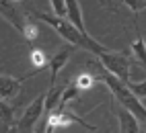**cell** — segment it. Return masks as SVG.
<instances>
[{
  "label": "cell",
  "mask_w": 146,
  "mask_h": 133,
  "mask_svg": "<svg viewBox=\"0 0 146 133\" xmlns=\"http://www.w3.org/2000/svg\"><path fill=\"white\" fill-rule=\"evenodd\" d=\"M15 2H23V0H15Z\"/></svg>",
  "instance_id": "20"
},
{
  "label": "cell",
  "mask_w": 146,
  "mask_h": 133,
  "mask_svg": "<svg viewBox=\"0 0 146 133\" xmlns=\"http://www.w3.org/2000/svg\"><path fill=\"white\" fill-rule=\"evenodd\" d=\"M130 49L136 55V60H138L142 66H146V41H144V37L140 33H138V37H136V41L130 45Z\"/></svg>",
  "instance_id": "11"
},
{
  "label": "cell",
  "mask_w": 146,
  "mask_h": 133,
  "mask_svg": "<svg viewBox=\"0 0 146 133\" xmlns=\"http://www.w3.org/2000/svg\"><path fill=\"white\" fill-rule=\"evenodd\" d=\"M0 133H21V131H19L17 123H15V125H8V127H0Z\"/></svg>",
  "instance_id": "17"
},
{
  "label": "cell",
  "mask_w": 146,
  "mask_h": 133,
  "mask_svg": "<svg viewBox=\"0 0 146 133\" xmlns=\"http://www.w3.org/2000/svg\"><path fill=\"white\" fill-rule=\"evenodd\" d=\"M47 55L41 51V49H33L31 51V64L35 66V70H39V72H43L45 68H47Z\"/></svg>",
  "instance_id": "12"
},
{
  "label": "cell",
  "mask_w": 146,
  "mask_h": 133,
  "mask_svg": "<svg viewBox=\"0 0 146 133\" xmlns=\"http://www.w3.org/2000/svg\"><path fill=\"white\" fill-rule=\"evenodd\" d=\"M76 47L66 43L64 47H60L54 55H50V60H47V70H50V88L56 86V80H58V74H60L64 70V66L68 64V60H70V55L74 53Z\"/></svg>",
  "instance_id": "7"
},
{
  "label": "cell",
  "mask_w": 146,
  "mask_h": 133,
  "mask_svg": "<svg viewBox=\"0 0 146 133\" xmlns=\"http://www.w3.org/2000/svg\"><path fill=\"white\" fill-rule=\"evenodd\" d=\"M0 16H2L8 25H13L27 41H35V39H37V29H35V25H33L31 21H27V18L19 12L15 0H0Z\"/></svg>",
  "instance_id": "3"
},
{
  "label": "cell",
  "mask_w": 146,
  "mask_h": 133,
  "mask_svg": "<svg viewBox=\"0 0 146 133\" xmlns=\"http://www.w3.org/2000/svg\"><path fill=\"white\" fill-rule=\"evenodd\" d=\"M99 78L105 82V86L111 90V94L115 96V100L119 102V107H123L125 111H130L132 115L142 123V125H146V107L142 104V100L136 96V94H134L128 86H125L121 80H117L113 74H109L107 70H103V66H101Z\"/></svg>",
  "instance_id": "2"
},
{
  "label": "cell",
  "mask_w": 146,
  "mask_h": 133,
  "mask_svg": "<svg viewBox=\"0 0 146 133\" xmlns=\"http://www.w3.org/2000/svg\"><path fill=\"white\" fill-rule=\"evenodd\" d=\"M103 2H105V4H109V2H111V0H103Z\"/></svg>",
  "instance_id": "18"
},
{
  "label": "cell",
  "mask_w": 146,
  "mask_h": 133,
  "mask_svg": "<svg viewBox=\"0 0 146 133\" xmlns=\"http://www.w3.org/2000/svg\"><path fill=\"white\" fill-rule=\"evenodd\" d=\"M29 16H35V18H39V21H43L45 25H50L66 43H70L74 47L86 49V51H91L95 55H101L105 51H109V47L101 45L97 39H93L89 33H82L80 29H76L68 18H60V16H54V14H47V12H39V10L29 12Z\"/></svg>",
  "instance_id": "1"
},
{
  "label": "cell",
  "mask_w": 146,
  "mask_h": 133,
  "mask_svg": "<svg viewBox=\"0 0 146 133\" xmlns=\"http://www.w3.org/2000/svg\"><path fill=\"white\" fill-rule=\"evenodd\" d=\"M15 109L11 102L6 100H0V127H8V125H15Z\"/></svg>",
  "instance_id": "10"
},
{
  "label": "cell",
  "mask_w": 146,
  "mask_h": 133,
  "mask_svg": "<svg viewBox=\"0 0 146 133\" xmlns=\"http://www.w3.org/2000/svg\"><path fill=\"white\" fill-rule=\"evenodd\" d=\"M142 133H146V125H144V131H142Z\"/></svg>",
  "instance_id": "19"
},
{
  "label": "cell",
  "mask_w": 146,
  "mask_h": 133,
  "mask_svg": "<svg viewBox=\"0 0 146 133\" xmlns=\"http://www.w3.org/2000/svg\"><path fill=\"white\" fill-rule=\"evenodd\" d=\"M35 74H39V70H35L31 74H27V76H21V78H15V76H0V100H13L19 92H21V84L27 80V78H31V76Z\"/></svg>",
  "instance_id": "8"
},
{
  "label": "cell",
  "mask_w": 146,
  "mask_h": 133,
  "mask_svg": "<svg viewBox=\"0 0 146 133\" xmlns=\"http://www.w3.org/2000/svg\"><path fill=\"white\" fill-rule=\"evenodd\" d=\"M43 107H45V94H39L35 100H31V104L25 109V113L17 121V127L21 133H33V129L37 127V123L43 119Z\"/></svg>",
  "instance_id": "5"
},
{
  "label": "cell",
  "mask_w": 146,
  "mask_h": 133,
  "mask_svg": "<svg viewBox=\"0 0 146 133\" xmlns=\"http://www.w3.org/2000/svg\"><path fill=\"white\" fill-rule=\"evenodd\" d=\"M117 121H119V133H142L140 129L142 123L123 107L117 109Z\"/></svg>",
  "instance_id": "9"
},
{
  "label": "cell",
  "mask_w": 146,
  "mask_h": 133,
  "mask_svg": "<svg viewBox=\"0 0 146 133\" xmlns=\"http://www.w3.org/2000/svg\"><path fill=\"white\" fill-rule=\"evenodd\" d=\"M72 84H74L78 90H86V88H91L93 84H95V76H93V74H80Z\"/></svg>",
  "instance_id": "13"
},
{
  "label": "cell",
  "mask_w": 146,
  "mask_h": 133,
  "mask_svg": "<svg viewBox=\"0 0 146 133\" xmlns=\"http://www.w3.org/2000/svg\"><path fill=\"white\" fill-rule=\"evenodd\" d=\"M45 119H47V129H52V131L62 129V127H68L70 123H78V125H82L84 129H89V131H95V129H97L95 125L86 123V121L80 119L78 115H74L72 111H68V107H60V104H58L56 111L52 113L50 117H45Z\"/></svg>",
  "instance_id": "6"
},
{
  "label": "cell",
  "mask_w": 146,
  "mask_h": 133,
  "mask_svg": "<svg viewBox=\"0 0 146 133\" xmlns=\"http://www.w3.org/2000/svg\"><path fill=\"white\" fill-rule=\"evenodd\" d=\"M123 2H125V6H128L132 12H136V14L146 8V0H123Z\"/></svg>",
  "instance_id": "15"
},
{
  "label": "cell",
  "mask_w": 146,
  "mask_h": 133,
  "mask_svg": "<svg viewBox=\"0 0 146 133\" xmlns=\"http://www.w3.org/2000/svg\"><path fill=\"white\" fill-rule=\"evenodd\" d=\"M33 133H54L52 129H47V119L43 117L39 123H37V127L33 129Z\"/></svg>",
  "instance_id": "16"
},
{
  "label": "cell",
  "mask_w": 146,
  "mask_h": 133,
  "mask_svg": "<svg viewBox=\"0 0 146 133\" xmlns=\"http://www.w3.org/2000/svg\"><path fill=\"white\" fill-rule=\"evenodd\" d=\"M125 86H128L138 98H144L146 96V80H142V82H128Z\"/></svg>",
  "instance_id": "14"
},
{
  "label": "cell",
  "mask_w": 146,
  "mask_h": 133,
  "mask_svg": "<svg viewBox=\"0 0 146 133\" xmlns=\"http://www.w3.org/2000/svg\"><path fill=\"white\" fill-rule=\"evenodd\" d=\"M103 66V70H107L109 74H113L117 80H121L123 84H128L130 82V68H132V62L128 58V53H123V51H105L101 55H97Z\"/></svg>",
  "instance_id": "4"
}]
</instances>
